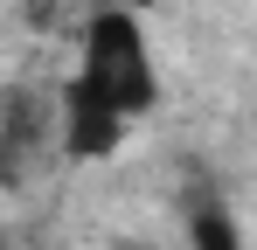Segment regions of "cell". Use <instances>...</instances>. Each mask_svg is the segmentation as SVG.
Listing matches in <instances>:
<instances>
[{
	"label": "cell",
	"instance_id": "obj_3",
	"mask_svg": "<svg viewBox=\"0 0 257 250\" xmlns=\"http://www.w3.org/2000/svg\"><path fill=\"white\" fill-rule=\"evenodd\" d=\"M188 250H243V229L222 202H195L188 208Z\"/></svg>",
	"mask_w": 257,
	"mask_h": 250
},
{
	"label": "cell",
	"instance_id": "obj_2",
	"mask_svg": "<svg viewBox=\"0 0 257 250\" xmlns=\"http://www.w3.org/2000/svg\"><path fill=\"white\" fill-rule=\"evenodd\" d=\"M125 125H132V118H118V111H111L84 77L63 83L56 132H63V153H70V160H104V153H118V146H125Z\"/></svg>",
	"mask_w": 257,
	"mask_h": 250
},
{
	"label": "cell",
	"instance_id": "obj_4",
	"mask_svg": "<svg viewBox=\"0 0 257 250\" xmlns=\"http://www.w3.org/2000/svg\"><path fill=\"white\" fill-rule=\"evenodd\" d=\"M111 7H118V14H146L153 0H111Z\"/></svg>",
	"mask_w": 257,
	"mask_h": 250
},
{
	"label": "cell",
	"instance_id": "obj_1",
	"mask_svg": "<svg viewBox=\"0 0 257 250\" xmlns=\"http://www.w3.org/2000/svg\"><path fill=\"white\" fill-rule=\"evenodd\" d=\"M77 77H84L118 118L153 111L160 77H153V49H146L139 14H118V7H97V14H90L84 21V63H77Z\"/></svg>",
	"mask_w": 257,
	"mask_h": 250
}]
</instances>
